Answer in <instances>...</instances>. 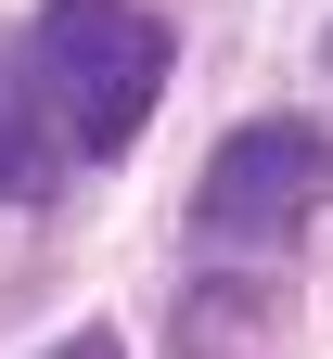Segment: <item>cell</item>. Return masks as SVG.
Segmentation results:
<instances>
[{"mask_svg": "<svg viewBox=\"0 0 333 359\" xmlns=\"http://www.w3.org/2000/svg\"><path fill=\"white\" fill-rule=\"evenodd\" d=\"M26 90H39L64 154H128L154 90H167V13H141V0H52L26 26Z\"/></svg>", "mask_w": 333, "mask_h": 359, "instance_id": "cell-1", "label": "cell"}, {"mask_svg": "<svg viewBox=\"0 0 333 359\" xmlns=\"http://www.w3.org/2000/svg\"><path fill=\"white\" fill-rule=\"evenodd\" d=\"M320 205H333V142L308 116L231 128V142L205 154V180H193V231L205 244H295Z\"/></svg>", "mask_w": 333, "mask_h": 359, "instance_id": "cell-2", "label": "cell"}, {"mask_svg": "<svg viewBox=\"0 0 333 359\" xmlns=\"http://www.w3.org/2000/svg\"><path fill=\"white\" fill-rule=\"evenodd\" d=\"M52 116H39V90H13V77H0V205H39V193H52Z\"/></svg>", "mask_w": 333, "mask_h": 359, "instance_id": "cell-3", "label": "cell"}, {"mask_svg": "<svg viewBox=\"0 0 333 359\" xmlns=\"http://www.w3.org/2000/svg\"><path fill=\"white\" fill-rule=\"evenodd\" d=\"M179 334H193V359H257V346H269V295H231V283H205L193 308H179Z\"/></svg>", "mask_w": 333, "mask_h": 359, "instance_id": "cell-4", "label": "cell"}, {"mask_svg": "<svg viewBox=\"0 0 333 359\" xmlns=\"http://www.w3.org/2000/svg\"><path fill=\"white\" fill-rule=\"evenodd\" d=\"M52 359H128V346H116V334H103V321H90V334H64V346H52Z\"/></svg>", "mask_w": 333, "mask_h": 359, "instance_id": "cell-5", "label": "cell"}]
</instances>
